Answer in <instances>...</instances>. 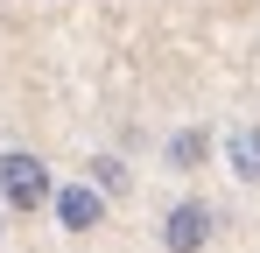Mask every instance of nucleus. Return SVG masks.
Wrapping results in <instances>:
<instances>
[{"instance_id":"obj_1","label":"nucleus","mask_w":260,"mask_h":253,"mask_svg":"<svg viewBox=\"0 0 260 253\" xmlns=\"http://www.w3.org/2000/svg\"><path fill=\"white\" fill-rule=\"evenodd\" d=\"M49 190H56V176H49L43 155H28V148H7L0 155V204L7 211H43Z\"/></svg>"},{"instance_id":"obj_2","label":"nucleus","mask_w":260,"mask_h":253,"mask_svg":"<svg viewBox=\"0 0 260 253\" xmlns=\"http://www.w3.org/2000/svg\"><path fill=\"white\" fill-rule=\"evenodd\" d=\"M218 232V211L204 204V197H183V204H169V218H162V253H204Z\"/></svg>"},{"instance_id":"obj_3","label":"nucleus","mask_w":260,"mask_h":253,"mask_svg":"<svg viewBox=\"0 0 260 253\" xmlns=\"http://www.w3.org/2000/svg\"><path fill=\"white\" fill-rule=\"evenodd\" d=\"M106 204H113V197H106L91 176H85V183H71V190H49V211H56L63 232H91V225H106Z\"/></svg>"},{"instance_id":"obj_4","label":"nucleus","mask_w":260,"mask_h":253,"mask_svg":"<svg viewBox=\"0 0 260 253\" xmlns=\"http://www.w3.org/2000/svg\"><path fill=\"white\" fill-rule=\"evenodd\" d=\"M225 169L239 183H260V126H232L225 134Z\"/></svg>"},{"instance_id":"obj_5","label":"nucleus","mask_w":260,"mask_h":253,"mask_svg":"<svg viewBox=\"0 0 260 253\" xmlns=\"http://www.w3.org/2000/svg\"><path fill=\"white\" fill-rule=\"evenodd\" d=\"M211 155V134L204 126H183V134H169V169H197Z\"/></svg>"},{"instance_id":"obj_6","label":"nucleus","mask_w":260,"mask_h":253,"mask_svg":"<svg viewBox=\"0 0 260 253\" xmlns=\"http://www.w3.org/2000/svg\"><path fill=\"white\" fill-rule=\"evenodd\" d=\"M91 183H99L106 197H127V162H120V155H99V162H91Z\"/></svg>"},{"instance_id":"obj_7","label":"nucleus","mask_w":260,"mask_h":253,"mask_svg":"<svg viewBox=\"0 0 260 253\" xmlns=\"http://www.w3.org/2000/svg\"><path fill=\"white\" fill-rule=\"evenodd\" d=\"M0 239H7V211H0Z\"/></svg>"}]
</instances>
